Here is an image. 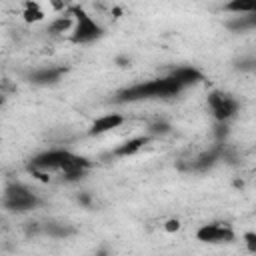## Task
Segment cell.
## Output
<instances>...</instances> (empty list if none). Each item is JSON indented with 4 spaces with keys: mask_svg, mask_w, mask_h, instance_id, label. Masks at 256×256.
Wrapping results in <instances>:
<instances>
[{
    "mask_svg": "<svg viewBox=\"0 0 256 256\" xmlns=\"http://www.w3.org/2000/svg\"><path fill=\"white\" fill-rule=\"evenodd\" d=\"M90 166H92V162L88 158L78 156L70 150H62V148L44 150V152L32 156L28 162L30 174L44 182L52 180V176H60L66 182H76V180L84 178V174L90 170Z\"/></svg>",
    "mask_w": 256,
    "mask_h": 256,
    "instance_id": "6da1fadb",
    "label": "cell"
},
{
    "mask_svg": "<svg viewBox=\"0 0 256 256\" xmlns=\"http://www.w3.org/2000/svg\"><path fill=\"white\" fill-rule=\"evenodd\" d=\"M184 88L168 74L164 78H154L146 82H138L134 86H128L116 94V102H140V100H152V98H172L180 94Z\"/></svg>",
    "mask_w": 256,
    "mask_h": 256,
    "instance_id": "7a4b0ae2",
    "label": "cell"
},
{
    "mask_svg": "<svg viewBox=\"0 0 256 256\" xmlns=\"http://www.w3.org/2000/svg\"><path fill=\"white\" fill-rule=\"evenodd\" d=\"M68 12L72 14V20H74L72 30H70L72 44H90L104 36V28L82 6H70Z\"/></svg>",
    "mask_w": 256,
    "mask_h": 256,
    "instance_id": "3957f363",
    "label": "cell"
},
{
    "mask_svg": "<svg viewBox=\"0 0 256 256\" xmlns=\"http://www.w3.org/2000/svg\"><path fill=\"white\" fill-rule=\"evenodd\" d=\"M2 204H4V208L12 210V212H28L40 204V198L28 186H24L20 182H12L4 190Z\"/></svg>",
    "mask_w": 256,
    "mask_h": 256,
    "instance_id": "277c9868",
    "label": "cell"
},
{
    "mask_svg": "<svg viewBox=\"0 0 256 256\" xmlns=\"http://www.w3.org/2000/svg\"><path fill=\"white\" fill-rule=\"evenodd\" d=\"M196 240H200L204 244H230L236 240V232L230 222L216 220V222L202 224L196 230Z\"/></svg>",
    "mask_w": 256,
    "mask_h": 256,
    "instance_id": "5b68a950",
    "label": "cell"
},
{
    "mask_svg": "<svg viewBox=\"0 0 256 256\" xmlns=\"http://www.w3.org/2000/svg\"><path fill=\"white\" fill-rule=\"evenodd\" d=\"M208 106H210L216 122H228L232 116H236V112L240 108V102L228 92L214 90V92L208 94Z\"/></svg>",
    "mask_w": 256,
    "mask_h": 256,
    "instance_id": "8992f818",
    "label": "cell"
},
{
    "mask_svg": "<svg viewBox=\"0 0 256 256\" xmlns=\"http://www.w3.org/2000/svg\"><path fill=\"white\" fill-rule=\"evenodd\" d=\"M122 124H124V116H122V114H118V112L102 114V116H98V118L90 124L88 136H102V134H106V132H110V130H114V128H118V126H122Z\"/></svg>",
    "mask_w": 256,
    "mask_h": 256,
    "instance_id": "52a82bcc",
    "label": "cell"
},
{
    "mask_svg": "<svg viewBox=\"0 0 256 256\" xmlns=\"http://www.w3.org/2000/svg\"><path fill=\"white\" fill-rule=\"evenodd\" d=\"M64 74H66V68H64V66H44V68H38V70L30 72L28 78H30V82H34V84L46 86V84L58 82Z\"/></svg>",
    "mask_w": 256,
    "mask_h": 256,
    "instance_id": "ba28073f",
    "label": "cell"
},
{
    "mask_svg": "<svg viewBox=\"0 0 256 256\" xmlns=\"http://www.w3.org/2000/svg\"><path fill=\"white\" fill-rule=\"evenodd\" d=\"M152 140V136L150 134H146V136H134V138H128L126 142H122V144H118L114 150H112V156H116V158H128V156H134V154H138L148 142Z\"/></svg>",
    "mask_w": 256,
    "mask_h": 256,
    "instance_id": "9c48e42d",
    "label": "cell"
},
{
    "mask_svg": "<svg viewBox=\"0 0 256 256\" xmlns=\"http://www.w3.org/2000/svg\"><path fill=\"white\" fill-rule=\"evenodd\" d=\"M170 76H172L182 88L194 86V84H198V82L204 80V74H202L198 68H194V66H178V68H174V70L170 72Z\"/></svg>",
    "mask_w": 256,
    "mask_h": 256,
    "instance_id": "30bf717a",
    "label": "cell"
},
{
    "mask_svg": "<svg viewBox=\"0 0 256 256\" xmlns=\"http://www.w3.org/2000/svg\"><path fill=\"white\" fill-rule=\"evenodd\" d=\"M226 26L234 32H244V30H252L256 26V16L254 12L252 14H236L234 20L226 22Z\"/></svg>",
    "mask_w": 256,
    "mask_h": 256,
    "instance_id": "8fae6325",
    "label": "cell"
},
{
    "mask_svg": "<svg viewBox=\"0 0 256 256\" xmlns=\"http://www.w3.org/2000/svg\"><path fill=\"white\" fill-rule=\"evenodd\" d=\"M42 232L52 238H66V236H72L76 230L64 222H46V224H42Z\"/></svg>",
    "mask_w": 256,
    "mask_h": 256,
    "instance_id": "7c38bea8",
    "label": "cell"
},
{
    "mask_svg": "<svg viewBox=\"0 0 256 256\" xmlns=\"http://www.w3.org/2000/svg\"><path fill=\"white\" fill-rule=\"evenodd\" d=\"M224 10L230 14H252L256 12V0H228Z\"/></svg>",
    "mask_w": 256,
    "mask_h": 256,
    "instance_id": "4fadbf2b",
    "label": "cell"
},
{
    "mask_svg": "<svg viewBox=\"0 0 256 256\" xmlns=\"http://www.w3.org/2000/svg\"><path fill=\"white\" fill-rule=\"evenodd\" d=\"M22 18H24V22H28V24L40 22V20H44V10H42V6H40L38 2L28 0V2H24V8H22Z\"/></svg>",
    "mask_w": 256,
    "mask_h": 256,
    "instance_id": "5bb4252c",
    "label": "cell"
},
{
    "mask_svg": "<svg viewBox=\"0 0 256 256\" xmlns=\"http://www.w3.org/2000/svg\"><path fill=\"white\" fill-rule=\"evenodd\" d=\"M72 24H74L72 14L66 10L62 16H58V18H54V20L50 22V32H52V34H64V32H70V30H72Z\"/></svg>",
    "mask_w": 256,
    "mask_h": 256,
    "instance_id": "9a60e30c",
    "label": "cell"
},
{
    "mask_svg": "<svg viewBox=\"0 0 256 256\" xmlns=\"http://www.w3.org/2000/svg\"><path fill=\"white\" fill-rule=\"evenodd\" d=\"M216 160H218V150H210V152H206V154L194 158V160L190 162L188 168H190V170H198V172H202V170H208Z\"/></svg>",
    "mask_w": 256,
    "mask_h": 256,
    "instance_id": "2e32d148",
    "label": "cell"
},
{
    "mask_svg": "<svg viewBox=\"0 0 256 256\" xmlns=\"http://www.w3.org/2000/svg\"><path fill=\"white\" fill-rule=\"evenodd\" d=\"M244 242L248 246V252H256V232H246L244 234Z\"/></svg>",
    "mask_w": 256,
    "mask_h": 256,
    "instance_id": "e0dca14e",
    "label": "cell"
},
{
    "mask_svg": "<svg viewBox=\"0 0 256 256\" xmlns=\"http://www.w3.org/2000/svg\"><path fill=\"white\" fill-rule=\"evenodd\" d=\"M168 130H170V126H168L166 122H156V124L150 126V132H152V134H166Z\"/></svg>",
    "mask_w": 256,
    "mask_h": 256,
    "instance_id": "ac0fdd59",
    "label": "cell"
},
{
    "mask_svg": "<svg viewBox=\"0 0 256 256\" xmlns=\"http://www.w3.org/2000/svg\"><path fill=\"white\" fill-rule=\"evenodd\" d=\"M178 228H180V222H178V220H174V218H172V220H168V222L164 224V230H166V232H176Z\"/></svg>",
    "mask_w": 256,
    "mask_h": 256,
    "instance_id": "d6986e66",
    "label": "cell"
},
{
    "mask_svg": "<svg viewBox=\"0 0 256 256\" xmlns=\"http://www.w3.org/2000/svg\"><path fill=\"white\" fill-rule=\"evenodd\" d=\"M78 202L84 204V206H88V204H90V196H88V194H80V196H78Z\"/></svg>",
    "mask_w": 256,
    "mask_h": 256,
    "instance_id": "ffe728a7",
    "label": "cell"
},
{
    "mask_svg": "<svg viewBox=\"0 0 256 256\" xmlns=\"http://www.w3.org/2000/svg\"><path fill=\"white\" fill-rule=\"evenodd\" d=\"M2 104H4V96L0 94V108H2Z\"/></svg>",
    "mask_w": 256,
    "mask_h": 256,
    "instance_id": "44dd1931",
    "label": "cell"
}]
</instances>
